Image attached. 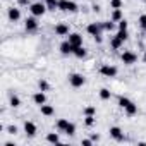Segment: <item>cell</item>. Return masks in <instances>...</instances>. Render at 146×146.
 I'll return each mask as SVG.
<instances>
[{
    "instance_id": "obj_1",
    "label": "cell",
    "mask_w": 146,
    "mask_h": 146,
    "mask_svg": "<svg viewBox=\"0 0 146 146\" xmlns=\"http://www.w3.org/2000/svg\"><path fill=\"white\" fill-rule=\"evenodd\" d=\"M86 31L95 38L96 43H102V31H103V24L102 23H91V24H88Z\"/></svg>"
},
{
    "instance_id": "obj_2",
    "label": "cell",
    "mask_w": 146,
    "mask_h": 146,
    "mask_svg": "<svg viewBox=\"0 0 146 146\" xmlns=\"http://www.w3.org/2000/svg\"><path fill=\"white\" fill-rule=\"evenodd\" d=\"M119 105L125 110L127 115H136V113H137V107H136L129 98H125V96H119Z\"/></svg>"
},
{
    "instance_id": "obj_3",
    "label": "cell",
    "mask_w": 146,
    "mask_h": 146,
    "mask_svg": "<svg viewBox=\"0 0 146 146\" xmlns=\"http://www.w3.org/2000/svg\"><path fill=\"white\" fill-rule=\"evenodd\" d=\"M29 11H31V14H33L35 17H40V16H43V14L48 11V7H46V4L41 2V0H36L35 4L29 5Z\"/></svg>"
},
{
    "instance_id": "obj_4",
    "label": "cell",
    "mask_w": 146,
    "mask_h": 146,
    "mask_svg": "<svg viewBox=\"0 0 146 146\" xmlns=\"http://www.w3.org/2000/svg\"><path fill=\"white\" fill-rule=\"evenodd\" d=\"M86 79L83 78V74H79V72H72V74H69V84L72 88H81L84 86Z\"/></svg>"
},
{
    "instance_id": "obj_5",
    "label": "cell",
    "mask_w": 146,
    "mask_h": 146,
    "mask_svg": "<svg viewBox=\"0 0 146 146\" xmlns=\"http://www.w3.org/2000/svg\"><path fill=\"white\" fill-rule=\"evenodd\" d=\"M58 11L64 12H78V4L72 0H58Z\"/></svg>"
},
{
    "instance_id": "obj_6",
    "label": "cell",
    "mask_w": 146,
    "mask_h": 146,
    "mask_svg": "<svg viewBox=\"0 0 146 146\" xmlns=\"http://www.w3.org/2000/svg\"><path fill=\"white\" fill-rule=\"evenodd\" d=\"M120 60H122L125 65H132V64H136V60H137V55H136L134 52H129V50H125V52H122V53H120Z\"/></svg>"
},
{
    "instance_id": "obj_7",
    "label": "cell",
    "mask_w": 146,
    "mask_h": 146,
    "mask_svg": "<svg viewBox=\"0 0 146 146\" xmlns=\"http://www.w3.org/2000/svg\"><path fill=\"white\" fill-rule=\"evenodd\" d=\"M100 74L105 76V78H115V76H117V67L105 64V65L100 67Z\"/></svg>"
},
{
    "instance_id": "obj_8",
    "label": "cell",
    "mask_w": 146,
    "mask_h": 146,
    "mask_svg": "<svg viewBox=\"0 0 146 146\" xmlns=\"http://www.w3.org/2000/svg\"><path fill=\"white\" fill-rule=\"evenodd\" d=\"M58 50H60L62 55H70V53H74V45L67 40V41H62V43H60Z\"/></svg>"
},
{
    "instance_id": "obj_9",
    "label": "cell",
    "mask_w": 146,
    "mask_h": 146,
    "mask_svg": "<svg viewBox=\"0 0 146 146\" xmlns=\"http://www.w3.org/2000/svg\"><path fill=\"white\" fill-rule=\"evenodd\" d=\"M69 33H70L69 24L60 23V24H57V26H55V35H57V36H69Z\"/></svg>"
},
{
    "instance_id": "obj_10",
    "label": "cell",
    "mask_w": 146,
    "mask_h": 146,
    "mask_svg": "<svg viewBox=\"0 0 146 146\" xmlns=\"http://www.w3.org/2000/svg\"><path fill=\"white\" fill-rule=\"evenodd\" d=\"M72 45H74V48L76 46H83V36L79 35V33H69V38H67Z\"/></svg>"
},
{
    "instance_id": "obj_11",
    "label": "cell",
    "mask_w": 146,
    "mask_h": 146,
    "mask_svg": "<svg viewBox=\"0 0 146 146\" xmlns=\"http://www.w3.org/2000/svg\"><path fill=\"white\" fill-rule=\"evenodd\" d=\"M33 102L38 105V107H41V105H45L46 103V95H45V91H38V93H35L33 95Z\"/></svg>"
},
{
    "instance_id": "obj_12",
    "label": "cell",
    "mask_w": 146,
    "mask_h": 146,
    "mask_svg": "<svg viewBox=\"0 0 146 146\" xmlns=\"http://www.w3.org/2000/svg\"><path fill=\"white\" fill-rule=\"evenodd\" d=\"M110 136L115 139V141H124V132H122V129L120 127H117V125H113V127H110Z\"/></svg>"
},
{
    "instance_id": "obj_13",
    "label": "cell",
    "mask_w": 146,
    "mask_h": 146,
    "mask_svg": "<svg viewBox=\"0 0 146 146\" xmlns=\"http://www.w3.org/2000/svg\"><path fill=\"white\" fill-rule=\"evenodd\" d=\"M7 16H9V19H11V21H14V23H16V21H19V19H21V11H19L17 7H11V9L7 11Z\"/></svg>"
},
{
    "instance_id": "obj_14",
    "label": "cell",
    "mask_w": 146,
    "mask_h": 146,
    "mask_svg": "<svg viewBox=\"0 0 146 146\" xmlns=\"http://www.w3.org/2000/svg\"><path fill=\"white\" fill-rule=\"evenodd\" d=\"M24 28H26V31H36L38 29V21L35 17H28L26 23H24Z\"/></svg>"
},
{
    "instance_id": "obj_15",
    "label": "cell",
    "mask_w": 146,
    "mask_h": 146,
    "mask_svg": "<svg viewBox=\"0 0 146 146\" xmlns=\"http://www.w3.org/2000/svg\"><path fill=\"white\" fill-rule=\"evenodd\" d=\"M24 132H26L29 137H33V136L36 134V125H35V122L26 120V122H24Z\"/></svg>"
},
{
    "instance_id": "obj_16",
    "label": "cell",
    "mask_w": 146,
    "mask_h": 146,
    "mask_svg": "<svg viewBox=\"0 0 146 146\" xmlns=\"http://www.w3.org/2000/svg\"><path fill=\"white\" fill-rule=\"evenodd\" d=\"M40 110H41V113H43L45 117H52V115L55 113V108H53L52 105H41Z\"/></svg>"
},
{
    "instance_id": "obj_17",
    "label": "cell",
    "mask_w": 146,
    "mask_h": 146,
    "mask_svg": "<svg viewBox=\"0 0 146 146\" xmlns=\"http://www.w3.org/2000/svg\"><path fill=\"white\" fill-rule=\"evenodd\" d=\"M67 125H69V120H67V119H58V120H57V124H55L57 131H60V132H65Z\"/></svg>"
},
{
    "instance_id": "obj_18",
    "label": "cell",
    "mask_w": 146,
    "mask_h": 146,
    "mask_svg": "<svg viewBox=\"0 0 146 146\" xmlns=\"http://www.w3.org/2000/svg\"><path fill=\"white\" fill-rule=\"evenodd\" d=\"M110 19H112L113 23H119V21H122V19H124V16H122V11H120V9H113V12H112Z\"/></svg>"
},
{
    "instance_id": "obj_19",
    "label": "cell",
    "mask_w": 146,
    "mask_h": 146,
    "mask_svg": "<svg viewBox=\"0 0 146 146\" xmlns=\"http://www.w3.org/2000/svg\"><path fill=\"white\" fill-rule=\"evenodd\" d=\"M122 43H124V40H120V38L115 35V36L112 38V41H110V46H112L113 50H119V48L122 46Z\"/></svg>"
},
{
    "instance_id": "obj_20",
    "label": "cell",
    "mask_w": 146,
    "mask_h": 146,
    "mask_svg": "<svg viewBox=\"0 0 146 146\" xmlns=\"http://www.w3.org/2000/svg\"><path fill=\"white\" fill-rule=\"evenodd\" d=\"M46 141L52 144H57V143H60V136L57 132H50V134H46Z\"/></svg>"
},
{
    "instance_id": "obj_21",
    "label": "cell",
    "mask_w": 146,
    "mask_h": 146,
    "mask_svg": "<svg viewBox=\"0 0 146 146\" xmlns=\"http://www.w3.org/2000/svg\"><path fill=\"white\" fill-rule=\"evenodd\" d=\"M102 24H103V29H105V31H115V29H117V26H115V23H113L112 19H110V21H105V23H102Z\"/></svg>"
},
{
    "instance_id": "obj_22",
    "label": "cell",
    "mask_w": 146,
    "mask_h": 146,
    "mask_svg": "<svg viewBox=\"0 0 146 146\" xmlns=\"http://www.w3.org/2000/svg\"><path fill=\"white\" fill-rule=\"evenodd\" d=\"M74 55H76L78 58H84V57H86V48H84V46H76V48H74Z\"/></svg>"
},
{
    "instance_id": "obj_23",
    "label": "cell",
    "mask_w": 146,
    "mask_h": 146,
    "mask_svg": "<svg viewBox=\"0 0 146 146\" xmlns=\"http://www.w3.org/2000/svg\"><path fill=\"white\" fill-rule=\"evenodd\" d=\"M100 98H102L103 102L110 100V98H112V93H110V90H107V88H102V90H100Z\"/></svg>"
},
{
    "instance_id": "obj_24",
    "label": "cell",
    "mask_w": 146,
    "mask_h": 146,
    "mask_svg": "<svg viewBox=\"0 0 146 146\" xmlns=\"http://www.w3.org/2000/svg\"><path fill=\"white\" fill-rule=\"evenodd\" d=\"M95 122H96L95 115H84V125H86V127H93Z\"/></svg>"
},
{
    "instance_id": "obj_25",
    "label": "cell",
    "mask_w": 146,
    "mask_h": 146,
    "mask_svg": "<svg viewBox=\"0 0 146 146\" xmlns=\"http://www.w3.org/2000/svg\"><path fill=\"white\" fill-rule=\"evenodd\" d=\"M45 4H46L48 11H55V9H58V0H45Z\"/></svg>"
},
{
    "instance_id": "obj_26",
    "label": "cell",
    "mask_w": 146,
    "mask_h": 146,
    "mask_svg": "<svg viewBox=\"0 0 146 146\" xmlns=\"http://www.w3.org/2000/svg\"><path fill=\"white\" fill-rule=\"evenodd\" d=\"M9 102H11V107H14V108H17V107L21 105V100H19V96H17V95H11Z\"/></svg>"
},
{
    "instance_id": "obj_27",
    "label": "cell",
    "mask_w": 146,
    "mask_h": 146,
    "mask_svg": "<svg viewBox=\"0 0 146 146\" xmlns=\"http://www.w3.org/2000/svg\"><path fill=\"white\" fill-rule=\"evenodd\" d=\"M38 88H40L41 91H48V90H50V84H48V81L40 79V81H38Z\"/></svg>"
},
{
    "instance_id": "obj_28",
    "label": "cell",
    "mask_w": 146,
    "mask_h": 146,
    "mask_svg": "<svg viewBox=\"0 0 146 146\" xmlns=\"http://www.w3.org/2000/svg\"><path fill=\"white\" fill-rule=\"evenodd\" d=\"M65 134H67V136H74V134H76V125L72 124V122H69V125H67V129H65Z\"/></svg>"
},
{
    "instance_id": "obj_29",
    "label": "cell",
    "mask_w": 146,
    "mask_h": 146,
    "mask_svg": "<svg viewBox=\"0 0 146 146\" xmlns=\"http://www.w3.org/2000/svg\"><path fill=\"white\" fill-rule=\"evenodd\" d=\"M124 2L122 0H110V9H122Z\"/></svg>"
},
{
    "instance_id": "obj_30",
    "label": "cell",
    "mask_w": 146,
    "mask_h": 146,
    "mask_svg": "<svg viewBox=\"0 0 146 146\" xmlns=\"http://www.w3.org/2000/svg\"><path fill=\"white\" fill-rule=\"evenodd\" d=\"M83 113H84V115H95V113H96V107L90 105V107H86V108L83 110Z\"/></svg>"
},
{
    "instance_id": "obj_31",
    "label": "cell",
    "mask_w": 146,
    "mask_h": 146,
    "mask_svg": "<svg viewBox=\"0 0 146 146\" xmlns=\"http://www.w3.org/2000/svg\"><path fill=\"white\" fill-rule=\"evenodd\" d=\"M117 29H120V31H127V21H125V19L119 21V23H117Z\"/></svg>"
},
{
    "instance_id": "obj_32",
    "label": "cell",
    "mask_w": 146,
    "mask_h": 146,
    "mask_svg": "<svg viewBox=\"0 0 146 146\" xmlns=\"http://www.w3.org/2000/svg\"><path fill=\"white\" fill-rule=\"evenodd\" d=\"M137 23H139V26H141L143 29H146V14H143V16H139V19H137Z\"/></svg>"
},
{
    "instance_id": "obj_33",
    "label": "cell",
    "mask_w": 146,
    "mask_h": 146,
    "mask_svg": "<svg viewBox=\"0 0 146 146\" xmlns=\"http://www.w3.org/2000/svg\"><path fill=\"white\" fill-rule=\"evenodd\" d=\"M117 36L125 41V40H127V31H120V29H119V31H117Z\"/></svg>"
},
{
    "instance_id": "obj_34",
    "label": "cell",
    "mask_w": 146,
    "mask_h": 146,
    "mask_svg": "<svg viewBox=\"0 0 146 146\" xmlns=\"http://www.w3.org/2000/svg\"><path fill=\"white\" fill-rule=\"evenodd\" d=\"M7 132H9V134H17V127H16V125H9V127H7Z\"/></svg>"
},
{
    "instance_id": "obj_35",
    "label": "cell",
    "mask_w": 146,
    "mask_h": 146,
    "mask_svg": "<svg viewBox=\"0 0 146 146\" xmlns=\"http://www.w3.org/2000/svg\"><path fill=\"white\" fill-rule=\"evenodd\" d=\"M81 144H83V146H91V144H93V139H83Z\"/></svg>"
},
{
    "instance_id": "obj_36",
    "label": "cell",
    "mask_w": 146,
    "mask_h": 146,
    "mask_svg": "<svg viewBox=\"0 0 146 146\" xmlns=\"http://www.w3.org/2000/svg\"><path fill=\"white\" fill-rule=\"evenodd\" d=\"M91 139H93V143H95V141H100V136H98V134H93Z\"/></svg>"
},
{
    "instance_id": "obj_37",
    "label": "cell",
    "mask_w": 146,
    "mask_h": 146,
    "mask_svg": "<svg viewBox=\"0 0 146 146\" xmlns=\"http://www.w3.org/2000/svg\"><path fill=\"white\" fill-rule=\"evenodd\" d=\"M93 11H95V12H100L102 9H100V5H96V4H95V5H93Z\"/></svg>"
},
{
    "instance_id": "obj_38",
    "label": "cell",
    "mask_w": 146,
    "mask_h": 146,
    "mask_svg": "<svg viewBox=\"0 0 146 146\" xmlns=\"http://www.w3.org/2000/svg\"><path fill=\"white\" fill-rule=\"evenodd\" d=\"M19 4H21V5H28L29 2H28V0H19Z\"/></svg>"
},
{
    "instance_id": "obj_39",
    "label": "cell",
    "mask_w": 146,
    "mask_h": 146,
    "mask_svg": "<svg viewBox=\"0 0 146 146\" xmlns=\"http://www.w3.org/2000/svg\"><path fill=\"white\" fill-rule=\"evenodd\" d=\"M143 62L146 64V52H144V55H143Z\"/></svg>"
},
{
    "instance_id": "obj_40",
    "label": "cell",
    "mask_w": 146,
    "mask_h": 146,
    "mask_svg": "<svg viewBox=\"0 0 146 146\" xmlns=\"http://www.w3.org/2000/svg\"><path fill=\"white\" fill-rule=\"evenodd\" d=\"M144 2H146V0H144Z\"/></svg>"
}]
</instances>
